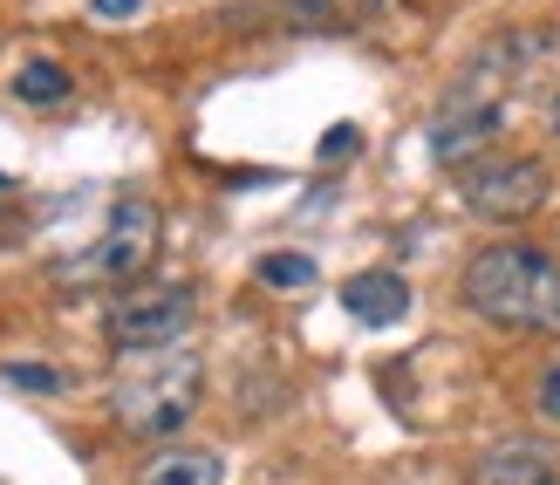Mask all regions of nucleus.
I'll list each match as a JSON object with an SVG mask.
<instances>
[{"mask_svg": "<svg viewBox=\"0 0 560 485\" xmlns=\"http://www.w3.org/2000/svg\"><path fill=\"white\" fill-rule=\"evenodd\" d=\"M547 192H553V171L540 158H526V151H486V158H471L458 171V198H465V212L471 219H492V226H520V219H534L547 206Z\"/></svg>", "mask_w": 560, "mask_h": 485, "instance_id": "obj_5", "label": "nucleus"}, {"mask_svg": "<svg viewBox=\"0 0 560 485\" xmlns=\"http://www.w3.org/2000/svg\"><path fill=\"white\" fill-rule=\"evenodd\" d=\"M458 295L471 315L513 335H560V261L526 240H492L465 261Z\"/></svg>", "mask_w": 560, "mask_h": 485, "instance_id": "obj_1", "label": "nucleus"}, {"mask_svg": "<svg viewBox=\"0 0 560 485\" xmlns=\"http://www.w3.org/2000/svg\"><path fill=\"white\" fill-rule=\"evenodd\" d=\"M137 485H226V465L206 444H164L158 459H144Z\"/></svg>", "mask_w": 560, "mask_h": 485, "instance_id": "obj_9", "label": "nucleus"}, {"mask_svg": "<svg viewBox=\"0 0 560 485\" xmlns=\"http://www.w3.org/2000/svg\"><path fill=\"white\" fill-rule=\"evenodd\" d=\"M254 274L267 288H315V261H307V253H267Z\"/></svg>", "mask_w": 560, "mask_h": 485, "instance_id": "obj_11", "label": "nucleus"}, {"mask_svg": "<svg viewBox=\"0 0 560 485\" xmlns=\"http://www.w3.org/2000/svg\"><path fill=\"white\" fill-rule=\"evenodd\" d=\"M342 308L362 328H397L410 315V280L389 274V267H370V274H355L349 288H342Z\"/></svg>", "mask_w": 560, "mask_h": 485, "instance_id": "obj_8", "label": "nucleus"}, {"mask_svg": "<svg viewBox=\"0 0 560 485\" xmlns=\"http://www.w3.org/2000/svg\"><path fill=\"white\" fill-rule=\"evenodd\" d=\"M499 124H506V109L499 103H471V96H444L438 103V117H431V158L438 164H471V158H486L492 151V137Z\"/></svg>", "mask_w": 560, "mask_h": 485, "instance_id": "obj_6", "label": "nucleus"}, {"mask_svg": "<svg viewBox=\"0 0 560 485\" xmlns=\"http://www.w3.org/2000/svg\"><path fill=\"white\" fill-rule=\"evenodd\" d=\"M206 396V369L191 349H151V356H124V377L109 383V417L137 438H172L191 424Z\"/></svg>", "mask_w": 560, "mask_h": 485, "instance_id": "obj_2", "label": "nucleus"}, {"mask_svg": "<svg viewBox=\"0 0 560 485\" xmlns=\"http://www.w3.org/2000/svg\"><path fill=\"white\" fill-rule=\"evenodd\" d=\"M0 192H8V171H0Z\"/></svg>", "mask_w": 560, "mask_h": 485, "instance_id": "obj_17", "label": "nucleus"}, {"mask_svg": "<svg viewBox=\"0 0 560 485\" xmlns=\"http://www.w3.org/2000/svg\"><path fill=\"white\" fill-rule=\"evenodd\" d=\"M547 130H553V137H560V96H553V103H547Z\"/></svg>", "mask_w": 560, "mask_h": 485, "instance_id": "obj_16", "label": "nucleus"}, {"mask_svg": "<svg viewBox=\"0 0 560 485\" xmlns=\"http://www.w3.org/2000/svg\"><path fill=\"white\" fill-rule=\"evenodd\" d=\"M158 233H164V212L144 192H124L117 206H109L103 233L82 246L75 261L55 267V280H62V288H137L144 267H151V253H158Z\"/></svg>", "mask_w": 560, "mask_h": 485, "instance_id": "obj_3", "label": "nucleus"}, {"mask_svg": "<svg viewBox=\"0 0 560 485\" xmlns=\"http://www.w3.org/2000/svg\"><path fill=\"white\" fill-rule=\"evenodd\" d=\"M534 404H540V417H547V424H560V356L540 369V383H534Z\"/></svg>", "mask_w": 560, "mask_h": 485, "instance_id": "obj_13", "label": "nucleus"}, {"mask_svg": "<svg viewBox=\"0 0 560 485\" xmlns=\"http://www.w3.org/2000/svg\"><path fill=\"white\" fill-rule=\"evenodd\" d=\"M471 485H560V451L547 438H499L471 472Z\"/></svg>", "mask_w": 560, "mask_h": 485, "instance_id": "obj_7", "label": "nucleus"}, {"mask_svg": "<svg viewBox=\"0 0 560 485\" xmlns=\"http://www.w3.org/2000/svg\"><path fill=\"white\" fill-rule=\"evenodd\" d=\"M0 377H8L14 390H62V377H55V369H42V362H8Z\"/></svg>", "mask_w": 560, "mask_h": 485, "instance_id": "obj_12", "label": "nucleus"}, {"mask_svg": "<svg viewBox=\"0 0 560 485\" xmlns=\"http://www.w3.org/2000/svg\"><path fill=\"white\" fill-rule=\"evenodd\" d=\"M14 96H21V103H35V109H55V103H69V96H75V76L55 62V55H27V62L14 69Z\"/></svg>", "mask_w": 560, "mask_h": 485, "instance_id": "obj_10", "label": "nucleus"}, {"mask_svg": "<svg viewBox=\"0 0 560 485\" xmlns=\"http://www.w3.org/2000/svg\"><path fill=\"white\" fill-rule=\"evenodd\" d=\"M199 322V295L185 280H151V288H124L103 315V335L117 356H151V349H178Z\"/></svg>", "mask_w": 560, "mask_h": 485, "instance_id": "obj_4", "label": "nucleus"}, {"mask_svg": "<svg viewBox=\"0 0 560 485\" xmlns=\"http://www.w3.org/2000/svg\"><path fill=\"white\" fill-rule=\"evenodd\" d=\"M362 151V130L355 124H335L328 137H322V158H355Z\"/></svg>", "mask_w": 560, "mask_h": 485, "instance_id": "obj_14", "label": "nucleus"}, {"mask_svg": "<svg viewBox=\"0 0 560 485\" xmlns=\"http://www.w3.org/2000/svg\"><path fill=\"white\" fill-rule=\"evenodd\" d=\"M137 8H144V0H90V14H96V21H130Z\"/></svg>", "mask_w": 560, "mask_h": 485, "instance_id": "obj_15", "label": "nucleus"}]
</instances>
